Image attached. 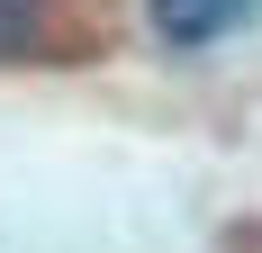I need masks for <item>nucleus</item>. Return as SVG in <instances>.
Returning a JSON list of instances; mask_svg holds the SVG:
<instances>
[{"instance_id":"obj_1","label":"nucleus","mask_w":262,"mask_h":253,"mask_svg":"<svg viewBox=\"0 0 262 253\" xmlns=\"http://www.w3.org/2000/svg\"><path fill=\"white\" fill-rule=\"evenodd\" d=\"M118 36V0H0V64H81Z\"/></svg>"},{"instance_id":"obj_2","label":"nucleus","mask_w":262,"mask_h":253,"mask_svg":"<svg viewBox=\"0 0 262 253\" xmlns=\"http://www.w3.org/2000/svg\"><path fill=\"white\" fill-rule=\"evenodd\" d=\"M145 18H154V36H163V46L199 54V46H217V36L253 27V18H262V0H145Z\"/></svg>"}]
</instances>
